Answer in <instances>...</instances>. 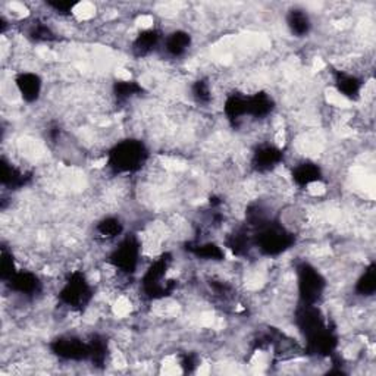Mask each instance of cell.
<instances>
[{
	"label": "cell",
	"instance_id": "6da1fadb",
	"mask_svg": "<svg viewBox=\"0 0 376 376\" xmlns=\"http://www.w3.org/2000/svg\"><path fill=\"white\" fill-rule=\"evenodd\" d=\"M149 156L150 152L142 140L125 138L113 144L108 152V168L116 175L134 173L146 165Z\"/></svg>",
	"mask_w": 376,
	"mask_h": 376
},
{
	"label": "cell",
	"instance_id": "7a4b0ae2",
	"mask_svg": "<svg viewBox=\"0 0 376 376\" xmlns=\"http://www.w3.org/2000/svg\"><path fill=\"white\" fill-rule=\"evenodd\" d=\"M171 265L172 256L169 253L161 254L149 265L142 276V290L144 297L150 300H161L175 291L176 281L168 276Z\"/></svg>",
	"mask_w": 376,
	"mask_h": 376
},
{
	"label": "cell",
	"instance_id": "3957f363",
	"mask_svg": "<svg viewBox=\"0 0 376 376\" xmlns=\"http://www.w3.org/2000/svg\"><path fill=\"white\" fill-rule=\"evenodd\" d=\"M295 244V235L278 221H269L254 229V247L263 256L276 257L288 251Z\"/></svg>",
	"mask_w": 376,
	"mask_h": 376
},
{
	"label": "cell",
	"instance_id": "277c9868",
	"mask_svg": "<svg viewBox=\"0 0 376 376\" xmlns=\"http://www.w3.org/2000/svg\"><path fill=\"white\" fill-rule=\"evenodd\" d=\"M93 297V287L83 270H72L57 294L59 302L78 313H83L90 306Z\"/></svg>",
	"mask_w": 376,
	"mask_h": 376
},
{
	"label": "cell",
	"instance_id": "5b68a950",
	"mask_svg": "<svg viewBox=\"0 0 376 376\" xmlns=\"http://www.w3.org/2000/svg\"><path fill=\"white\" fill-rule=\"evenodd\" d=\"M295 275L300 304H318L326 290L325 276L309 262L297 265Z\"/></svg>",
	"mask_w": 376,
	"mask_h": 376
},
{
	"label": "cell",
	"instance_id": "8992f818",
	"mask_svg": "<svg viewBox=\"0 0 376 376\" xmlns=\"http://www.w3.org/2000/svg\"><path fill=\"white\" fill-rule=\"evenodd\" d=\"M142 259V243L135 234H127L108 257L109 265L121 275H134Z\"/></svg>",
	"mask_w": 376,
	"mask_h": 376
},
{
	"label": "cell",
	"instance_id": "52a82bcc",
	"mask_svg": "<svg viewBox=\"0 0 376 376\" xmlns=\"http://www.w3.org/2000/svg\"><path fill=\"white\" fill-rule=\"evenodd\" d=\"M52 353L65 362H87L90 358L89 341L80 336L62 335L50 343Z\"/></svg>",
	"mask_w": 376,
	"mask_h": 376
},
{
	"label": "cell",
	"instance_id": "ba28073f",
	"mask_svg": "<svg viewBox=\"0 0 376 376\" xmlns=\"http://www.w3.org/2000/svg\"><path fill=\"white\" fill-rule=\"evenodd\" d=\"M5 285L12 292L27 297V299H33V297L38 295L43 290V283L40 280V276L25 269H18L5 283Z\"/></svg>",
	"mask_w": 376,
	"mask_h": 376
},
{
	"label": "cell",
	"instance_id": "9c48e42d",
	"mask_svg": "<svg viewBox=\"0 0 376 376\" xmlns=\"http://www.w3.org/2000/svg\"><path fill=\"white\" fill-rule=\"evenodd\" d=\"M284 162V152L278 146L261 144L251 154V168L257 173H268Z\"/></svg>",
	"mask_w": 376,
	"mask_h": 376
},
{
	"label": "cell",
	"instance_id": "30bf717a",
	"mask_svg": "<svg viewBox=\"0 0 376 376\" xmlns=\"http://www.w3.org/2000/svg\"><path fill=\"white\" fill-rule=\"evenodd\" d=\"M15 87L18 93L21 94L23 101L27 103H34L42 96L43 80L42 76L35 72H19L15 76Z\"/></svg>",
	"mask_w": 376,
	"mask_h": 376
},
{
	"label": "cell",
	"instance_id": "8fae6325",
	"mask_svg": "<svg viewBox=\"0 0 376 376\" xmlns=\"http://www.w3.org/2000/svg\"><path fill=\"white\" fill-rule=\"evenodd\" d=\"M334 86L348 101H359L363 90V80L347 71L336 69L334 71Z\"/></svg>",
	"mask_w": 376,
	"mask_h": 376
},
{
	"label": "cell",
	"instance_id": "7c38bea8",
	"mask_svg": "<svg viewBox=\"0 0 376 376\" xmlns=\"http://www.w3.org/2000/svg\"><path fill=\"white\" fill-rule=\"evenodd\" d=\"M164 35L162 31L157 28H147L143 30L140 34H138L131 46L132 55L135 57H146L152 55L157 47H159L164 43Z\"/></svg>",
	"mask_w": 376,
	"mask_h": 376
},
{
	"label": "cell",
	"instance_id": "4fadbf2b",
	"mask_svg": "<svg viewBox=\"0 0 376 376\" xmlns=\"http://www.w3.org/2000/svg\"><path fill=\"white\" fill-rule=\"evenodd\" d=\"M291 178H292V183L297 187L304 188V187H310L316 183L322 181L324 172L318 164L310 162V161H303L292 168Z\"/></svg>",
	"mask_w": 376,
	"mask_h": 376
},
{
	"label": "cell",
	"instance_id": "5bb4252c",
	"mask_svg": "<svg viewBox=\"0 0 376 376\" xmlns=\"http://www.w3.org/2000/svg\"><path fill=\"white\" fill-rule=\"evenodd\" d=\"M224 113L232 125H239L246 116H249L247 94L241 93L228 94L224 102Z\"/></svg>",
	"mask_w": 376,
	"mask_h": 376
},
{
	"label": "cell",
	"instance_id": "9a60e30c",
	"mask_svg": "<svg viewBox=\"0 0 376 376\" xmlns=\"http://www.w3.org/2000/svg\"><path fill=\"white\" fill-rule=\"evenodd\" d=\"M225 244L235 256H246L254 247V232H250V227L237 228L228 235Z\"/></svg>",
	"mask_w": 376,
	"mask_h": 376
},
{
	"label": "cell",
	"instance_id": "2e32d148",
	"mask_svg": "<svg viewBox=\"0 0 376 376\" xmlns=\"http://www.w3.org/2000/svg\"><path fill=\"white\" fill-rule=\"evenodd\" d=\"M275 109V102L270 94L266 91H257L247 96V110L249 116L254 120H265Z\"/></svg>",
	"mask_w": 376,
	"mask_h": 376
},
{
	"label": "cell",
	"instance_id": "e0dca14e",
	"mask_svg": "<svg viewBox=\"0 0 376 376\" xmlns=\"http://www.w3.org/2000/svg\"><path fill=\"white\" fill-rule=\"evenodd\" d=\"M191 35L184 30H175L164 38V49L172 57H183L191 47Z\"/></svg>",
	"mask_w": 376,
	"mask_h": 376
},
{
	"label": "cell",
	"instance_id": "ac0fdd59",
	"mask_svg": "<svg viewBox=\"0 0 376 376\" xmlns=\"http://www.w3.org/2000/svg\"><path fill=\"white\" fill-rule=\"evenodd\" d=\"M187 251L197 259L207 262H222L225 261V251L221 246L212 241H195L187 244Z\"/></svg>",
	"mask_w": 376,
	"mask_h": 376
},
{
	"label": "cell",
	"instance_id": "d6986e66",
	"mask_svg": "<svg viewBox=\"0 0 376 376\" xmlns=\"http://www.w3.org/2000/svg\"><path fill=\"white\" fill-rule=\"evenodd\" d=\"M31 180L30 173L23 171L12 164H9L5 157L2 159V184L9 190H19L25 187Z\"/></svg>",
	"mask_w": 376,
	"mask_h": 376
},
{
	"label": "cell",
	"instance_id": "ffe728a7",
	"mask_svg": "<svg viewBox=\"0 0 376 376\" xmlns=\"http://www.w3.org/2000/svg\"><path fill=\"white\" fill-rule=\"evenodd\" d=\"M287 27L294 37H306L312 30L310 16L300 8H292L287 13Z\"/></svg>",
	"mask_w": 376,
	"mask_h": 376
},
{
	"label": "cell",
	"instance_id": "44dd1931",
	"mask_svg": "<svg viewBox=\"0 0 376 376\" xmlns=\"http://www.w3.org/2000/svg\"><path fill=\"white\" fill-rule=\"evenodd\" d=\"M87 341H89V348H90L89 362H91L93 366L96 368H103L109 358V344L106 338L102 335L96 334V335H91Z\"/></svg>",
	"mask_w": 376,
	"mask_h": 376
},
{
	"label": "cell",
	"instance_id": "7402d4cb",
	"mask_svg": "<svg viewBox=\"0 0 376 376\" xmlns=\"http://www.w3.org/2000/svg\"><path fill=\"white\" fill-rule=\"evenodd\" d=\"M143 91L144 89L142 87V84L134 80H118L112 86V93L118 103H127L132 101V98L142 96Z\"/></svg>",
	"mask_w": 376,
	"mask_h": 376
},
{
	"label": "cell",
	"instance_id": "603a6c76",
	"mask_svg": "<svg viewBox=\"0 0 376 376\" xmlns=\"http://www.w3.org/2000/svg\"><path fill=\"white\" fill-rule=\"evenodd\" d=\"M96 234L98 239L102 240H115L120 239V237L124 234V224L116 216H106L103 220H101L96 225Z\"/></svg>",
	"mask_w": 376,
	"mask_h": 376
},
{
	"label": "cell",
	"instance_id": "cb8c5ba5",
	"mask_svg": "<svg viewBox=\"0 0 376 376\" xmlns=\"http://www.w3.org/2000/svg\"><path fill=\"white\" fill-rule=\"evenodd\" d=\"M354 291L360 297H372L376 292V265L372 262L354 284Z\"/></svg>",
	"mask_w": 376,
	"mask_h": 376
},
{
	"label": "cell",
	"instance_id": "d4e9b609",
	"mask_svg": "<svg viewBox=\"0 0 376 376\" xmlns=\"http://www.w3.org/2000/svg\"><path fill=\"white\" fill-rule=\"evenodd\" d=\"M191 96H193V101L197 105L209 106L212 102V90H210L209 83L203 80V78L194 81V84L191 86Z\"/></svg>",
	"mask_w": 376,
	"mask_h": 376
},
{
	"label": "cell",
	"instance_id": "484cf974",
	"mask_svg": "<svg viewBox=\"0 0 376 376\" xmlns=\"http://www.w3.org/2000/svg\"><path fill=\"white\" fill-rule=\"evenodd\" d=\"M28 37L31 38V40L40 42V43H47V42L56 40V34L45 23H34L28 31Z\"/></svg>",
	"mask_w": 376,
	"mask_h": 376
},
{
	"label": "cell",
	"instance_id": "4316f807",
	"mask_svg": "<svg viewBox=\"0 0 376 376\" xmlns=\"http://www.w3.org/2000/svg\"><path fill=\"white\" fill-rule=\"evenodd\" d=\"M18 270L15 265L13 254L8 251L5 247L2 249V259H0V276H2L4 284Z\"/></svg>",
	"mask_w": 376,
	"mask_h": 376
},
{
	"label": "cell",
	"instance_id": "83f0119b",
	"mask_svg": "<svg viewBox=\"0 0 376 376\" xmlns=\"http://www.w3.org/2000/svg\"><path fill=\"white\" fill-rule=\"evenodd\" d=\"M47 8H50L53 12L61 16L71 15L74 8L76 6V2H47Z\"/></svg>",
	"mask_w": 376,
	"mask_h": 376
},
{
	"label": "cell",
	"instance_id": "f1b7e54d",
	"mask_svg": "<svg viewBox=\"0 0 376 376\" xmlns=\"http://www.w3.org/2000/svg\"><path fill=\"white\" fill-rule=\"evenodd\" d=\"M180 366L183 368L184 372H193L195 369V366H197V359L194 358L193 354H186L184 358L181 359V365Z\"/></svg>",
	"mask_w": 376,
	"mask_h": 376
}]
</instances>
